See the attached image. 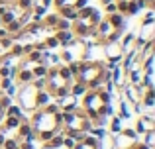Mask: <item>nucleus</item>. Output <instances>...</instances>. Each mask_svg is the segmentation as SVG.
Segmentation results:
<instances>
[{
    "instance_id": "obj_4",
    "label": "nucleus",
    "mask_w": 155,
    "mask_h": 149,
    "mask_svg": "<svg viewBox=\"0 0 155 149\" xmlns=\"http://www.w3.org/2000/svg\"><path fill=\"white\" fill-rule=\"evenodd\" d=\"M57 14H59L61 18L69 20V22H75V20H77V10H75L73 6H63V8H59V10H57Z\"/></svg>"
},
{
    "instance_id": "obj_15",
    "label": "nucleus",
    "mask_w": 155,
    "mask_h": 149,
    "mask_svg": "<svg viewBox=\"0 0 155 149\" xmlns=\"http://www.w3.org/2000/svg\"><path fill=\"white\" fill-rule=\"evenodd\" d=\"M110 2H114V0H100V4H102V6H106V4H110Z\"/></svg>"
},
{
    "instance_id": "obj_16",
    "label": "nucleus",
    "mask_w": 155,
    "mask_h": 149,
    "mask_svg": "<svg viewBox=\"0 0 155 149\" xmlns=\"http://www.w3.org/2000/svg\"><path fill=\"white\" fill-rule=\"evenodd\" d=\"M114 2H120V0H114Z\"/></svg>"
},
{
    "instance_id": "obj_2",
    "label": "nucleus",
    "mask_w": 155,
    "mask_h": 149,
    "mask_svg": "<svg viewBox=\"0 0 155 149\" xmlns=\"http://www.w3.org/2000/svg\"><path fill=\"white\" fill-rule=\"evenodd\" d=\"M31 80H34L31 71H28L26 67H24V69H18V75H16V79H14V83L18 84V86H26V84H30Z\"/></svg>"
},
{
    "instance_id": "obj_13",
    "label": "nucleus",
    "mask_w": 155,
    "mask_h": 149,
    "mask_svg": "<svg viewBox=\"0 0 155 149\" xmlns=\"http://www.w3.org/2000/svg\"><path fill=\"white\" fill-rule=\"evenodd\" d=\"M38 4H39V6H43V8H49L51 4H53V0H38Z\"/></svg>"
},
{
    "instance_id": "obj_12",
    "label": "nucleus",
    "mask_w": 155,
    "mask_h": 149,
    "mask_svg": "<svg viewBox=\"0 0 155 149\" xmlns=\"http://www.w3.org/2000/svg\"><path fill=\"white\" fill-rule=\"evenodd\" d=\"M104 12H106V16H110V14H116V12H118V8H116V2H110V4H106V6H104Z\"/></svg>"
},
{
    "instance_id": "obj_5",
    "label": "nucleus",
    "mask_w": 155,
    "mask_h": 149,
    "mask_svg": "<svg viewBox=\"0 0 155 149\" xmlns=\"http://www.w3.org/2000/svg\"><path fill=\"white\" fill-rule=\"evenodd\" d=\"M87 90H88V88H87V84H84V83L75 80L73 86H71V96H75V98H77V96H84V94H87Z\"/></svg>"
},
{
    "instance_id": "obj_8",
    "label": "nucleus",
    "mask_w": 155,
    "mask_h": 149,
    "mask_svg": "<svg viewBox=\"0 0 155 149\" xmlns=\"http://www.w3.org/2000/svg\"><path fill=\"white\" fill-rule=\"evenodd\" d=\"M71 24L73 22H69V20H65V18L59 16V22L55 24V30H71Z\"/></svg>"
},
{
    "instance_id": "obj_6",
    "label": "nucleus",
    "mask_w": 155,
    "mask_h": 149,
    "mask_svg": "<svg viewBox=\"0 0 155 149\" xmlns=\"http://www.w3.org/2000/svg\"><path fill=\"white\" fill-rule=\"evenodd\" d=\"M47 69H49V65H38L31 71V75H34V79H41V76H47Z\"/></svg>"
},
{
    "instance_id": "obj_11",
    "label": "nucleus",
    "mask_w": 155,
    "mask_h": 149,
    "mask_svg": "<svg viewBox=\"0 0 155 149\" xmlns=\"http://www.w3.org/2000/svg\"><path fill=\"white\" fill-rule=\"evenodd\" d=\"M120 122H122V120L118 118V116L112 120V135H116V134H120V131H122L120 130Z\"/></svg>"
},
{
    "instance_id": "obj_1",
    "label": "nucleus",
    "mask_w": 155,
    "mask_h": 149,
    "mask_svg": "<svg viewBox=\"0 0 155 149\" xmlns=\"http://www.w3.org/2000/svg\"><path fill=\"white\" fill-rule=\"evenodd\" d=\"M18 102H20V108L26 112H34L38 110V88L34 84H26V86H20L18 90Z\"/></svg>"
},
{
    "instance_id": "obj_9",
    "label": "nucleus",
    "mask_w": 155,
    "mask_h": 149,
    "mask_svg": "<svg viewBox=\"0 0 155 149\" xmlns=\"http://www.w3.org/2000/svg\"><path fill=\"white\" fill-rule=\"evenodd\" d=\"M43 43H45V49H53V47H59V41H57L55 35H51V37H45V39H43Z\"/></svg>"
},
{
    "instance_id": "obj_10",
    "label": "nucleus",
    "mask_w": 155,
    "mask_h": 149,
    "mask_svg": "<svg viewBox=\"0 0 155 149\" xmlns=\"http://www.w3.org/2000/svg\"><path fill=\"white\" fill-rule=\"evenodd\" d=\"M145 145H149V147H153V143H155V130H149V131H145Z\"/></svg>"
},
{
    "instance_id": "obj_7",
    "label": "nucleus",
    "mask_w": 155,
    "mask_h": 149,
    "mask_svg": "<svg viewBox=\"0 0 155 149\" xmlns=\"http://www.w3.org/2000/svg\"><path fill=\"white\" fill-rule=\"evenodd\" d=\"M8 55L10 57H24V49H22V45L20 43H12V47H10V51H8Z\"/></svg>"
},
{
    "instance_id": "obj_14",
    "label": "nucleus",
    "mask_w": 155,
    "mask_h": 149,
    "mask_svg": "<svg viewBox=\"0 0 155 149\" xmlns=\"http://www.w3.org/2000/svg\"><path fill=\"white\" fill-rule=\"evenodd\" d=\"M6 35H10V34L6 31V28H4V26H0V39H2V37H6Z\"/></svg>"
},
{
    "instance_id": "obj_3",
    "label": "nucleus",
    "mask_w": 155,
    "mask_h": 149,
    "mask_svg": "<svg viewBox=\"0 0 155 149\" xmlns=\"http://www.w3.org/2000/svg\"><path fill=\"white\" fill-rule=\"evenodd\" d=\"M55 37H57V41H59V45H67L71 39H75V35H73L71 30H57Z\"/></svg>"
}]
</instances>
